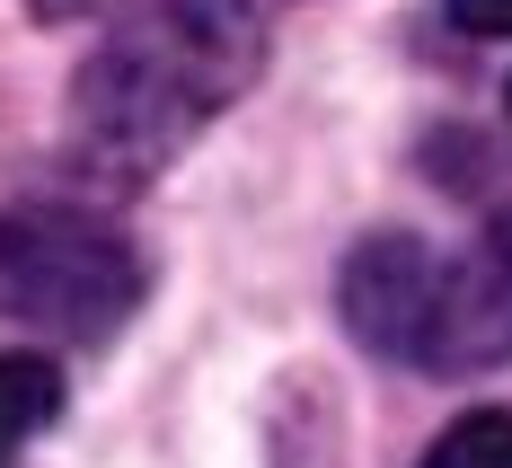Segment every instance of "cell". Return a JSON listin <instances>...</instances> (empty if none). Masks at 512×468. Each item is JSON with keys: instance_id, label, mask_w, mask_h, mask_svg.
Segmentation results:
<instances>
[{"instance_id": "obj_4", "label": "cell", "mask_w": 512, "mask_h": 468, "mask_svg": "<svg viewBox=\"0 0 512 468\" xmlns=\"http://www.w3.org/2000/svg\"><path fill=\"white\" fill-rule=\"evenodd\" d=\"M433 363H512V212L442 274Z\"/></svg>"}, {"instance_id": "obj_3", "label": "cell", "mask_w": 512, "mask_h": 468, "mask_svg": "<svg viewBox=\"0 0 512 468\" xmlns=\"http://www.w3.org/2000/svg\"><path fill=\"white\" fill-rule=\"evenodd\" d=\"M345 318L371 354H407L433 363V327H442V265L415 239H362L345 265Z\"/></svg>"}, {"instance_id": "obj_1", "label": "cell", "mask_w": 512, "mask_h": 468, "mask_svg": "<svg viewBox=\"0 0 512 468\" xmlns=\"http://www.w3.org/2000/svg\"><path fill=\"white\" fill-rule=\"evenodd\" d=\"M256 0H159L71 80V168L142 186L256 80Z\"/></svg>"}, {"instance_id": "obj_7", "label": "cell", "mask_w": 512, "mask_h": 468, "mask_svg": "<svg viewBox=\"0 0 512 468\" xmlns=\"http://www.w3.org/2000/svg\"><path fill=\"white\" fill-rule=\"evenodd\" d=\"M468 36H512V0H442Z\"/></svg>"}, {"instance_id": "obj_9", "label": "cell", "mask_w": 512, "mask_h": 468, "mask_svg": "<svg viewBox=\"0 0 512 468\" xmlns=\"http://www.w3.org/2000/svg\"><path fill=\"white\" fill-rule=\"evenodd\" d=\"M504 106H512V89H504Z\"/></svg>"}, {"instance_id": "obj_5", "label": "cell", "mask_w": 512, "mask_h": 468, "mask_svg": "<svg viewBox=\"0 0 512 468\" xmlns=\"http://www.w3.org/2000/svg\"><path fill=\"white\" fill-rule=\"evenodd\" d=\"M62 416V371L45 354H0V468Z\"/></svg>"}, {"instance_id": "obj_6", "label": "cell", "mask_w": 512, "mask_h": 468, "mask_svg": "<svg viewBox=\"0 0 512 468\" xmlns=\"http://www.w3.org/2000/svg\"><path fill=\"white\" fill-rule=\"evenodd\" d=\"M424 468H512V416L504 407H477V416L442 424L433 451H424Z\"/></svg>"}, {"instance_id": "obj_2", "label": "cell", "mask_w": 512, "mask_h": 468, "mask_svg": "<svg viewBox=\"0 0 512 468\" xmlns=\"http://www.w3.org/2000/svg\"><path fill=\"white\" fill-rule=\"evenodd\" d=\"M142 301L133 239L89 204H18L0 212V310L36 318L71 345L115 336Z\"/></svg>"}, {"instance_id": "obj_8", "label": "cell", "mask_w": 512, "mask_h": 468, "mask_svg": "<svg viewBox=\"0 0 512 468\" xmlns=\"http://www.w3.org/2000/svg\"><path fill=\"white\" fill-rule=\"evenodd\" d=\"M27 9H45V18H71V9H89V0H27Z\"/></svg>"}]
</instances>
